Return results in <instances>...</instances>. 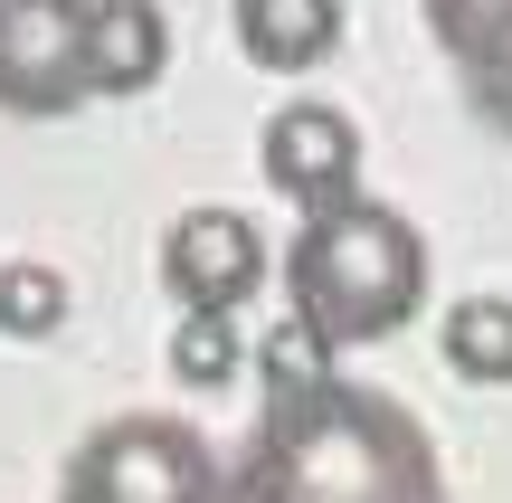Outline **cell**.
<instances>
[{"mask_svg":"<svg viewBox=\"0 0 512 503\" xmlns=\"http://www.w3.org/2000/svg\"><path fill=\"white\" fill-rule=\"evenodd\" d=\"M67 10H95V0H67Z\"/></svg>","mask_w":512,"mask_h":503,"instance_id":"9a60e30c","label":"cell"},{"mask_svg":"<svg viewBox=\"0 0 512 503\" xmlns=\"http://www.w3.org/2000/svg\"><path fill=\"white\" fill-rule=\"evenodd\" d=\"M0 105L48 124L86 105V10L67 0H0Z\"/></svg>","mask_w":512,"mask_h":503,"instance_id":"277c9868","label":"cell"},{"mask_svg":"<svg viewBox=\"0 0 512 503\" xmlns=\"http://www.w3.org/2000/svg\"><path fill=\"white\" fill-rule=\"evenodd\" d=\"M427 29H437V48L465 67V57H484L512 29V0H427Z\"/></svg>","mask_w":512,"mask_h":503,"instance_id":"7c38bea8","label":"cell"},{"mask_svg":"<svg viewBox=\"0 0 512 503\" xmlns=\"http://www.w3.org/2000/svg\"><path fill=\"white\" fill-rule=\"evenodd\" d=\"M465 95H475V114H484L494 133H512V29H503L484 57H465Z\"/></svg>","mask_w":512,"mask_h":503,"instance_id":"4fadbf2b","label":"cell"},{"mask_svg":"<svg viewBox=\"0 0 512 503\" xmlns=\"http://www.w3.org/2000/svg\"><path fill=\"white\" fill-rule=\"evenodd\" d=\"M238 323H219V314H181V333H171V371L190 380V390H228L238 380Z\"/></svg>","mask_w":512,"mask_h":503,"instance_id":"8fae6325","label":"cell"},{"mask_svg":"<svg viewBox=\"0 0 512 503\" xmlns=\"http://www.w3.org/2000/svg\"><path fill=\"white\" fill-rule=\"evenodd\" d=\"M256 361H266V390H304V380L332 371V352L313 333H294V323H285V333H266V352H256Z\"/></svg>","mask_w":512,"mask_h":503,"instance_id":"5bb4252c","label":"cell"},{"mask_svg":"<svg viewBox=\"0 0 512 503\" xmlns=\"http://www.w3.org/2000/svg\"><path fill=\"white\" fill-rule=\"evenodd\" d=\"M219 503H456L437 466V437L418 409H399L370 380H304V390H266L238 475Z\"/></svg>","mask_w":512,"mask_h":503,"instance_id":"6da1fadb","label":"cell"},{"mask_svg":"<svg viewBox=\"0 0 512 503\" xmlns=\"http://www.w3.org/2000/svg\"><path fill=\"white\" fill-rule=\"evenodd\" d=\"M266 181L285 190V200H304V219L313 209H332V200H351L361 190V124H351L342 105H285L266 124Z\"/></svg>","mask_w":512,"mask_h":503,"instance_id":"8992f818","label":"cell"},{"mask_svg":"<svg viewBox=\"0 0 512 503\" xmlns=\"http://www.w3.org/2000/svg\"><path fill=\"white\" fill-rule=\"evenodd\" d=\"M228 29H238V48L256 57V67L304 76V67H323L332 38H342V0H238Z\"/></svg>","mask_w":512,"mask_h":503,"instance_id":"ba28073f","label":"cell"},{"mask_svg":"<svg viewBox=\"0 0 512 503\" xmlns=\"http://www.w3.org/2000/svg\"><path fill=\"white\" fill-rule=\"evenodd\" d=\"M171 67V29L152 0H95L86 10V95H143Z\"/></svg>","mask_w":512,"mask_h":503,"instance_id":"52a82bcc","label":"cell"},{"mask_svg":"<svg viewBox=\"0 0 512 503\" xmlns=\"http://www.w3.org/2000/svg\"><path fill=\"white\" fill-rule=\"evenodd\" d=\"M57 503H219V456L181 418L124 409V418L76 437L67 475H57Z\"/></svg>","mask_w":512,"mask_h":503,"instance_id":"3957f363","label":"cell"},{"mask_svg":"<svg viewBox=\"0 0 512 503\" xmlns=\"http://www.w3.org/2000/svg\"><path fill=\"white\" fill-rule=\"evenodd\" d=\"M285 304L294 333H313L323 352H370V342L408 333L427 304V238L389 200H332L294 228L285 247Z\"/></svg>","mask_w":512,"mask_h":503,"instance_id":"7a4b0ae2","label":"cell"},{"mask_svg":"<svg viewBox=\"0 0 512 503\" xmlns=\"http://www.w3.org/2000/svg\"><path fill=\"white\" fill-rule=\"evenodd\" d=\"M446 371L484 380V390L512 380V304L503 295H465L456 314H446Z\"/></svg>","mask_w":512,"mask_h":503,"instance_id":"9c48e42d","label":"cell"},{"mask_svg":"<svg viewBox=\"0 0 512 503\" xmlns=\"http://www.w3.org/2000/svg\"><path fill=\"white\" fill-rule=\"evenodd\" d=\"M162 285L181 295V314H219L238 323V304H256L266 285V238L247 209H181L162 228Z\"/></svg>","mask_w":512,"mask_h":503,"instance_id":"5b68a950","label":"cell"},{"mask_svg":"<svg viewBox=\"0 0 512 503\" xmlns=\"http://www.w3.org/2000/svg\"><path fill=\"white\" fill-rule=\"evenodd\" d=\"M57 323H67V276L57 266H0V333L48 342Z\"/></svg>","mask_w":512,"mask_h":503,"instance_id":"30bf717a","label":"cell"}]
</instances>
